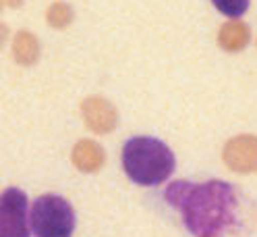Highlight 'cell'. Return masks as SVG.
Masks as SVG:
<instances>
[{
  "instance_id": "cell-1",
  "label": "cell",
  "mask_w": 257,
  "mask_h": 237,
  "mask_svg": "<svg viewBox=\"0 0 257 237\" xmlns=\"http://www.w3.org/2000/svg\"><path fill=\"white\" fill-rule=\"evenodd\" d=\"M164 200L181 214L183 225L195 237H218L236 223L238 198L226 181H172Z\"/></svg>"
},
{
  "instance_id": "cell-2",
  "label": "cell",
  "mask_w": 257,
  "mask_h": 237,
  "mask_svg": "<svg viewBox=\"0 0 257 237\" xmlns=\"http://www.w3.org/2000/svg\"><path fill=\"white\" fill-rule=\"evenodd\" d=\"M176 167L172 150L162 139L150 135H137L122 146V169L126 177L137 185L156 187L164 183Z\"/></svg>"
},
{
  "instance_id": "cell-3",
  "label": "cell",
  "mask_w": 257,
  "mask_h": 237,
  "mask_svg": "<svg viewBox=\"0 0 257 237\" xmlns=\"http://www.w3.org/2000/svg\"><path fill=\"white\" fill-rule=\"evenodd\" d=\"M75 225V210L62 196L44 194L29 208V231L36 237H73Z\"/></svg>"
},
{
  "instance_id": "cell-4",
  "label": "cell",
  "mask_w": 257,
  "mask_h": 237,
  "mask_svg": "<svg viewBox=\"0 0 257 237\" xmlns=\"http://www.w3.org/2000/svg\"><path fill=\"white\" fill-rule=\"evenodd\" d=\"M0 237H31L29 204L19 187H7L0 194Z\"/></svg>"
},
{
  "instance_id": "cell-5",
  "label": "cell",
  "mask_w": 257,
  "mask_h": 237,
  "mask_svg": "<svg viewBox=\"0 0 257 237\" xmlns=\"http://www.w3.org/2000/svg\"><path fill=\"white\" fill-rule=\"evenodd\" d=\"M222 161L240 175L257 173V135H236L228 139L222 150Z\"/></svg>"
},
{
  "instance_id": "cell-6",
  "label": "cell",
  "mask_w": 257,
  "mask_h": 237,
  "mask_svg": "<svg viewBox=\"0 0 257 237\" xmlns=\"http://www.w3.org/2000/svg\"><path fill=\"white\" fill-rule=\"evenodd\" d=\"M81 119L85 127L95 135H106L118 125L116 106L102 96H87L81 102Z\"/></svg>"
},
{
  "instance_id": "cell-7",
  "label": "cell",
  "mask_w": 257,
  "mask_h": 237,
  "mask_svg": "<svg viewBox=\"0 0 257 237\" xmlns=\"http://www.w3.org/2000/svg\"><path fill=\"white\" fill-rule=\"evenodd\" d=\"M11 54L13 60L21 67H34L42 56V42L29 29H19L11 40Z\"/></svg>"
},
{
  "instance_id": "cell-8",
  "label": "cell",
  "mask_w": 257,
  "mask_h": 237,
  "mask_svg": "<svg viewBox=\"0 0 257 237\" xmlns=\"http://www.w3.org/2000/svg\"><path fill=\"white\" fill-rule=\"evenodd\" d=\"M71 161L81 173H98L106 163V152L95 139H79L71 150Z\"/></svg>"
},
{
  "instance_id": "cell-9",
  "label": "cell",
  "mask_w": 257,
  "mask_h": 237,
  "mask_svg": "<svg viewBox=\"0 0 257 237\" xmlns=\"http://www.w3.org/2000/svg\"><path fill=\"white\" fill-rule=\"evenodd\" d=\"M251 40V29L247 23L238 21V19H230L226 21L220 31H218V44L222 46V50L226 52H240L247 48V44Z\"/></svg>"
},
{
  "instance_id": "cell-10",
  "label": "cell",
  "mask_w": 257,
  "mask_h": 237,
  "mask_svg": "<svg viewBox=\"0 0 257 237\" xmlns=\"http://www.w3.org/2000/svg\"><path fill=\"white\" fill-rule=\"evenodd\" d=\"M75 21V9L64 3V0H54V3L46 9V23L50 25L52 29H67L71 27Z\"/></svg>"
},
{
  "instance_id": "cell-11",
  "label": "cell",
  "mask_w": 257,
  "mask_h": 237,
  "mask_svg": "<svg viewBox=\"0 0 257 237\" xmlns=\"http://www.w3.org/2000/svg\"><path fill=\"white\" fill-rule=\"evenodd\" d=\"M212 5L222 13L226 15L228 19H238L243 17L249 9V0H212Z\"/></svg>"
},
{
  "instance_id": "cell-12",
  "label": "cell",
  "mask_w": 257,
  "mask_h": 237,
  "mask_svg": "<svg viewBox=\"0 0 257 237\" xmlns=\"http://www.w3.org/2000/svg\"><path fill=\"white\" fill-rule=\"evenodd\" d=\"M9 36H11V31H9V25L7 23H3L0 21V50L7 46V42H9Z\"/></svg>"
},
{
  "instance_id": "cell-13",
  "label": "cell",
  "mask_w": 257,
  "mask_h": 237,
  "mask_svg": "<svg viewBox=\"0 0 257 237\" xmlns=\"http://www.w3.org/2000/svg\"><path fill=\"white\" fill-rule=\"evenodd\" d=\"M25 0H5V7H11V9H19Z\"/></svg>"
},
{
  "instance_id": "cell-14",
  "label": "cell",
  "mask_w": 257,
  "mask_h": 237,
  "mask_svg": "<svg viewBox=\"0 0 257 237\" xmlns=\"http://www.w3.org/2000/svg\"><path fill=\"white\" fill-rule=\"evenodd\" d=\"M3 9H5V0H0V13H3Z\"/></svg>"
}]
</instances>
